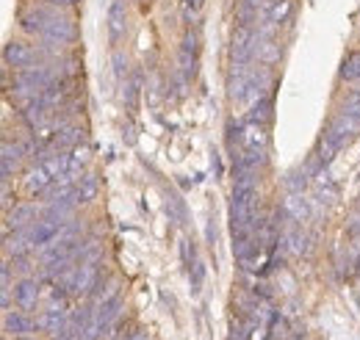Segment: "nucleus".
Returning <instances> with one entry per match:
<instances>
[{
  "instance_id": "obj_1",
  "label": "nucleus",
  "mask_w": 360,
  "mask_h": 340,
  "mask_svg": "<svg viewBox=\"0 0 360 340\" xmlns=\"http://www.w3.org/2000/svg\"><path fill=\"white\" fill-rule=\"evenodd\" d=\"M70 166V155L67 152H53V155H47L45 161H39L34 169L25 174V188H28V194H42L47 191L64 171Z\"/></svg>"
},
{
  "instance_id": "obj_2",
  "label": "nucleus",
  "mask_w": 360,
  "mask_h": 340,
  "mask_svg": "<svg viewBox=\"0 0 360 340\" xmlns=\"http://www.w3.org/2000/svg\"><path fill=\"white\" fill-rule=\"evenodd\" d=\"M258 50V28L238 25L230 39V61L233 64H250Z\"/></svg>"
},
{
  "instance_id": "obj_3",
  "label": "nucleus",
  "mask_w": 360,
  "mask_h": 340,
  "mask_svg": "<svg viewBox=\"0 0 360 340\" xmlns=\"http://www.w3.org/2000/svg\"><path fill=\"white\" fill-rule=\"evenodd\" d=\"M39 39H45L47 44H56V47H64V44L78 42V28L70 17H61V14H53L47 20L45 31L39 34Z\"/></svg>"
},
{
  "instance_id": "obj_4",
  "label": "nucleus",
  "mask_w": 360,
  "mask_h": 340,
  "mask_svg": "<svg viewBox=\"0 0 360 340\" xmlns=\"http://www.w3.org/2000/svg\"><path fill=\"white\" fill-rule=\"evenodd\" d=\"M3 58H6V64L14 67V70H28V67H34V61H37V50L22 42H8L6 50H3Z\"/></svg>"
},
{
  "instance_id": "obj_5",
  "label": "nucleus",
  "mask_w": 360,
  "mask_h": 340,
  "mask_svg": "<svg viewBox=\"0 0 360 340\" xmlns=\"http://www.w3.org/2000/svg\"><path fill=\"white\" fill-rule=\"evenodd\" d=\"M197 53H200V39H197V34H186V39L180 44V72H183V78H194V72H197Z\"/></svg>"
},
{
  "instance_id": "obj_6",
  "label": "nucleus",
  "mask_w": 360,
  "mask_h": 340,
  "mask_svg": "<svg viewBox=\"0 0 360 340\" xmlns=\"http://www.w3.org/2000/svg\"><path fill=\"white\" fill-rule=\"evenodd\" d=\"M61 227H64V224H58V221L42 218V221H34L25 233H28V238H31V244H34V247H47L50 241H56V238H58Z\"/></svg>"
},
{
  "instance_id": "obj_7",
  "label": "nucleus",
  "mask_w": 360,
  "mask_h": 340,
  "mask_svg": "<svg viewBox=\"0 0 360 340\" xmlns=\"http://www.w3.org/2000/svg\"><path fill=\"white\" fill-rule=\"evenodd\" d=\"M3 327H6V332H11V335H31V332H37L39 321L31 318L28 313H14V310H8L6 318H3Z\"/></svg>"
},
{
  "instance_id": "obj_8",
  "label": "nucleus",
  "mask_w": 360,
  "mask_h": 340,
  "mask_svg": "<svg viewBox=\"0 0 360 340\" xmlns=\"http://www.w3.org/2000/svg\"><path fill=\"white\" fill-rule=\"evenodd\" d=\"M14 301H17L22 310L37 307V301H39V282H37L34 277H22V280L14 285Z\"/></svg>"
},
{
  "instance_id": "obj_9",
  "label": "nucleus",
  "mask_w": 360,
  "mask_h": 340,
  "mask_svg": "<svg viewBox=\"0 0 360 340\" xmlns=\"http://www.w3.org/2000/svg\"><path fill=\"white\" fill-rule=\"evenodd\" d=\"M70 327V315L64 313V307L58 304V307H50L45 310L42 315H39V329H45L50 335H58L61 329H67Z\"/></svg>"
},
{
  "instance_id": "obj_10",
  "label": "nucleus",
  "mask_w": 360,
  "mask_h": 340,
  "mask_svg": "<svg viewBox=\"0 0 360 340\" xmlns=\"http://www.w3.org/2000/svg\"><path fill=\"white\" fill-rule=\"evenodd\" d=\"M120 313H122V296L117 294V296L105 299V301H100V307H97V321L103 324V329H108L117 318H120Z\"/></svg>"
},
{
  "instance_id": "obj_11",
  "label": "nucleus",
  "mask_w": 360,
  "mask_h": 340,
  "mask_svg": "<svg viewBox=\"0 0 360 340\" xmlns=\"http://www.w3.org/2000/svg\"><path fill=\"white\" fill-rule=\"evenodd\" d=\"M283 218H288V221H294V224H300L305 216H308V205H305V197L302 194H288L285 197V202H283Z\"/></svg>"
},
{
  "instance_id": "obj_12",
  "label": "nucleus",
  "mask_w": 360,
  "mask_h": 340,
  "mask_svg": "<svg viewBox=\"0 0 360 340\" xmlns=\"http://www.w3.org/2000/svg\"><path fill=\"white\" fill-rule=\"evenodd\" d=\"M294 14V0H274L269 3V11H266V22H271L274 28L285 25Z\"/></svg>"
},
{
  "instance_id": "obj_13",
  "label": "nucleus",
  "mask_w": 360,
  "mask_h": 340,
  "mask_svg": "<svg viewBox=\"0 0 360 340\" xmlns=\"http://www.w3.org/2000/svg\"><path fill=\"white\" fill-rule=\"evenodd\" d=\"M34 213H37V208L34 205H17L14 211L8 213V218H6V235L11 233V227L14 230H22V227H31L34 221Z\"/></svg>"
},
{
  "instance_id": "obj_14",
  "label": "nucleus",
  "mask_w": 360,
  "mask_h": 340,
  "mask_svg": "<svg viewBox=\"0 0 360 340\" xmlns=\"http://www.w3.org/2000/svg\"><path fill=\"white\" fill-rule=\"evenodd\" d=\"M97 188H100V183H97V177L94 174H86L78 185H75V191H72V200H75V205H89L91 200L97 197Z\"/></svg>"
},
{
  "instance_id": "obj_15",
  "label": "nucleus",
  "mask_w": 360,
  "mask_h": 340,
  "mask_svg": "<svg viewBox=\"0 0 360 340\" xmlns=\"http://www.w3.org/2000/svg\"><path fill=\"white\" fill-rule=\"evenodd\" d=\"M255 58H258L264 67H274V64L280 61V44L274 42V39H258Z\"/></svg>"
},
{
  "instance_id": "obj_16",
  "label": "nucleus",
  "mask_w": 360,
  "mask_h": 340,
  "mask_svg": "<svg viewBox=\"0 0 360 340\" xmlns=\"http://www.w3.org/2000/svg\"><path fill=\"white\" fill-rule=\"evenodd\" d=\"M271 114H274V103L271 97H261L258 103H252V111H250V122H258V125H269Z\"/></svg>"
},
{
  "instance_id": "obj_17",
  "label": "nucleus",
  "mask_w": 360,
  "mask_h": 340,
  "mask_svg": "<svg viewBox=\"0 0 360 340\" xmlns=\"http://www.w3.org/2000/svg\"><path fill=\"white\" fill-rule=\"evenodd\" d=\"M108 31H111V42H117L125 31V6L122 3H114L111 11H108Z\"/></svg>"
},
{
  "instance_id": "obj_18",
  "label": "nucleus",
  "mask_w": 360,
  "mask_h": 340,
  "mask_svg": "<svg viewBox=\"0 0 360 340\" xmlns=\"http://www.w3.org/2000/svg\"><path fill=\"white\" fill-rule=\"evenodd\" d=\"M341 78H344V81H360V53H352V55L344 61Z\"/></svg>"
},
{
  "instance_id": "obj_19",
  "label": "nucleus",
  "mask_w": 360,
  "mask_h": 340,
  "mask_svg": "<svg viewBox=\"0 0 360 340\" xmlns=\"http://www.w3.org/2000/svg\"><path fill=\"white\" fill-rule=\"evenodd\" d=\"M344 114L360 122V86L355 91H349V97L344 100Z\"/></svg>"
},
{
  "instance_id": "obj_20",
  "label": "nucleus",
  "mask_w": 360,
  "mask_h": 340,
  "mask_svg": "<svg viewBox=\"0 0 360 340\" xmlns=\"http://www.w3.org/2000/svg\"><path fill=\"white\" fill-rule=\"evenodd\" d=\"M125 64H128L125 55H122V53H114V72H117V78L125 75Z\"/></svg>"
},
{
  "instance_id": "obj_21",
  "label": "nucleus",
  "mask_w": 360,
  "mask_h": 340,
  "mask_svg": "<svg viewBox=\"0 0 360 340\" xmlns=\"http://www.w3.org/2000/svg\"><path fill=\"white\" fill-rule=\"evenodd\" d=\"M47 3H53L56 8H67V6H75L78 0H47Z\"/></svg>"
},
{
  "instance_id": "obj_22",
  "label": "nucleus",
  "mask_w": 360,
  "mask_h": 340,
  "mask_svg": "<svg viewBox=\"0 0 360 340\" xmlns=\"http://www.w3.org/2000/svg\"><path fill=\"white\" fill-rule=\"evenodd\" d=\"M125 340H147V332H141V329H136V332H131Z\"/></svg>"
},
{
  "instance_id": "obj_23",
  "label": "nucleus",
  "mask_w": 360,
  "mask_h": 340,
  "mask_svg": "<svg viewBox=\"0 0 360 340\" xmlns=\"http://www.w3.org/2000/svg\"><path fill=\"white\" fill-rule=\"evenodd\" d=\"M20 340H37V338H31V335H20Z\"/></svg>"
}]
</instances>
